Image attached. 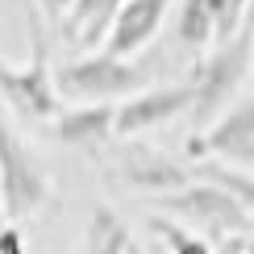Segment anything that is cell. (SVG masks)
Returning a JSON list of instances; mask_svg holds the SVG:
<instances>
[{"label":"cell","instance_id":"obj_13","mask_svg":"<svg viewBox=\"0 0 254 254\" xmlns=\"http://www.w3.org/2000/svg\"><path fill=\"white\" fill-rule=\"evenodd\" d=\"M175 34L188 50H204L208 42L217 38V21L208 0H179V21H175Z\"/></svg>","mask_w":254,"mask_h":254},{"label":"cell","instance_id":"obj_3","mask_svg":"<svg viewBox=\"0 0 254 254\" xmlns=\"http://www.w3.org/2000/svg\"><path fill=\"white\" fill-rule=\"evenodd\" d=\"M59 92L79 104H117L129 92H146V71L125 63L109 50L100 55H83L59 67Z\"/></svg>","mask_w":254,"mask_h":254},{"label":"cell","instance_id":"obj_8","mask_svg":"<svg viewBox=\"0 0 254 254\" xmlns=\"http://www.w3.org/2000/svg\"><path fill=\"white\" fill-rule=\"evenodd\" d=\"M117 175L129 188L150 192V196H167V192H179L184 184H192L188 171L171 154H158V150H150V146H133V150L117 154Z\"/></svg>","mask_w":254,"mask_h":254},{"label":"cell","instance_id":"obj_15","mask_svg":"<svg viewBox=\"0 0 254 254\" xmlns=\"http://www.w3.org/2000/svg\"><path fill=\"white\" fill-rule=\"evenodd\" d=\"M200 175L213 179V184H221L225 192H234L242 204H246L250 221H254V175H246L242 167H229V163H204V167H200Z\"/></svg>","mask_w":254,"mask_h":254},{"label":"cell","instance_id":"obj_12","mask_svg":"<svg viewBox=\"0 0 254 254\" xmlns=\"http://www.w3.org/2000/svg\"><path fill=\"white\" fill-rule=\"evenodd\" d=\"M129 246H133L129 225H125L109 204L92 208V221H88V254H125Z\"/></svg>","mask_w":254,"mask_h":254},{"label":"cell","instance_id":"obj_14","mask_svg":"<svg viewBox=\"0 0 254 254\" xmlns=\"http://www.w3.org/2000/svg\"><path fill=\"white\" fill-rule=\"evenodd\" d=\"M146 225H150V234L167 246V254H217L204 234H196V229H188V225H175L171 217H150Z\"/></svg>","mask_w":254,"mask_h":254},{"label":"cell","instance_id":"obj_4","mask_svg":"<svg viewBox=\"0 0 254 254\" xmlns=\"http://www.w3.org/2000/svg\"><path fill=\"white\" fill-rule=\"evenodd\" d=\"M46 196H50L46 167L38 163L25 137L0 117V204H4V217L25 221L46 204Z\"/></svg>","mask_w":254,"mask_h":254},{"label":"cell","instance_id":"obj_16","mask_svg":"<svg viewBox=\"0 0 254 254\" xmlns=\"http://www.w3.org/2000/svg\"><path fill=\"white\" fill-rule=\"evenodd\" d=\"M246 4L250 0H208V8H213V21H217V38H234L242 25H246Z\"/></svg>","mask_w":254,"mask_h":254},{"label":"cell","instance_id":"obj_17","mask_svg":"<svg viewBox=\"0 0 254 254\" xmlns=\"http://www.w3.org/2000/svg\"><path fill=\"white\" fill-rule=\"evenodd\" d=\"M0 254H29V250H25V238H21L17 225H4V229H0Z\"/></svg>","mask_w":254,"mask_h":254},{"label":"cell","instance_id":"obj_9","mask_svg":"<svg viewBox=\"0 0 254 254\" xmlns=\"http://www.w3.org/2000/svg\"><path fill=\"white\" fill-rule=\"evenodd\" d=\"M167 8H171V0H125L117 21H113V29H109V38H104V50L117 55V59L137 55L163 29Z\"/></svg>","mask_w":254,"mask_h":254},{"label":"cell","instance_id":"obj_20","mask_svg":"<svg viewBox=\"0 0 254 254\" xmlns=\"http://www.w3.org/2000/svg\"><path fill=\"white\" fill-rule=\"evenodd\" d=\"M8 225V217H4V204H0V229H4Z\"/></svg>","mask_w":254,"mask_h":254},{"label":"cell","instance_id":"obj_11","mask_svg":"<svg viewBox=\"0 0 254 254\" xmlns=\"http://www.w3.org/2000/svg\"><path fill=\"white\" fill-rule=\"evenodd\" d=\"M121 4L125 0H75L67 21H63L67 25V38H75L79 46L104 42L109 29H113V21H117V13H121Z\"/></svg>","mask_w":254,"mask_h":254},{"label":"cell","instance_id":"obj_19","mask_svg":"<svg viewBox=\"0 0 254 254\" xmlns=\"http://www.w3.org/2000/svg\"><path fill=\"white\" fill-rule=\"evenodd\" d=\"M217 254H254V246L238 234V238H225V242H221V246H217Z\"/></svg>","mask_w":254,"mask_h":254},{"label":"cell","instance_id":"obj_18","mask_svg":"<svg viewBox=\"0 0 254 254\" xmlns=\"http://www.w3.org/2000/svg\"><path fill=\"white\" fill-rule=\"evenodd\" d=\"M71 4H75V0H38V8H42V13H46L50 21H67Z\"/></svg>","mask_w":254,"mask_h":254},{"label":"cell","instance_id":"obj_1","mask_svg":"<svg viewBox=\"0 0 254 254\" xmlns=\"http://www.w3.org/2000/svg\"><path fill=\"white\" fill-rule=\"evenodd\" d=\"M250 67H254V25H242L208 59L196 63V71H192V88H196L192 117H196V125H213L229 109V100L238 96Z\"/></svg>","mask_w":254,"mask_h":254},{"label":"cell","instance_id":"obj_5","mask_svg":"<svg viewBox=\"0 0 254 254\" xmlns=\"http://www.w3.org/2000/svg\"><path fill=\"white\" fill-rule=\"evenodd\" d=\"M154 200H158L163 213L192 221V225H200L204 234H213V238H221V242H225V238H238L242 229L250 225L246 204H242L234 192H225L221 184L204 179V175H200L196 184H184L179 192H167V196H154Z\"/></svg>","mask_w":254,"mask_h":254},{"label":"cell","instance_id":"obj_2","mask_svg":"<svg viewBox=\"0 0 254 254\" xmlns=\"http://www.w3.org/2000/svg\"><path fill=\"white\" fill-rule=\"evenodd\" d=\"M29 63L25 67H8L0 59V96L17 109V117L25 121H55L59 117V79L50 71V55H46V38L42 25L29 21Z\"/></svg>","mask_w":254,"mask_h":254},{"label":"cell","instance_id":"obj_10","mask_svg":"<svg viewBox=\"0 0 254 254\" xmlns=\"http://www.w3.org/2000/svg\"><path fill=\"white\" fill-rule=\"evenodd\" d=\"M50 133L71 146H100L117 133V104H79L50 121Z\"/></svg>","mask_w":254,"mask_h":254},{"label":"cell","instance_id":"obj_7","mask_svg":"<svg viewBox=\"0 0 254 254\" xmlns=\"http://www.w3.org/2000/svg\"><path fill=\"white\" fill-rule=\"evenodd\" d=\"M196 104V88L188 83H171V88H146L129 96L125 104H117V137H137L146 129H158V125H171L175 117L192 113Z\"/></svg>","mask_w":254,"mask_h":254},{"label":"cell","instance_id":"obj_6","mask_svg":"<svg viewBox=\"0 0 254 254\" xmlns=\"http://www.w3.org/2000/svg\"><path fill=\"white\" fill-rule=\"evenodd\" d=\"M196 158H225L229 167H254V100L229 104L221 117L188 142Z\"/></svg>","mask_w":254,"mask_h":254},{"label":"cell","instance_id":"obj_21","mask_svg":"<svg viewBox=\"0 0 254 254\" xmlns=\"http://www.w3.org/2000/svg\"><path fill=\"white\" fill-rule=\"evenodd\" d=\"M125 254H142V250H137V242H133V246H129V250H125Z\"/></svg>","mask_w":254,"mask_h":254}]
</instances>
